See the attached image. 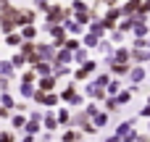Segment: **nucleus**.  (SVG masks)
I'll return each mask as SVG.
<instances>
[{
	"label": "nucleus",
	"mask_w": 150,
	"mask_h": 142,
	"mask_svg": "<svg viewBox=\"0 0 150 142\" xmlns=\"http://www.w3.org/2000/svg\"><path fill=\"white\" fill-rule=\"evenodd\" d=\"M134 58H137V61H148V58H150V50H145V53H134Z\"/></svg>",
	"instance_id": "f03ea898"
},
{
	"label": "nucleus",
	"mask_w": 150,
	"mask_h": 142,
	"mask_svg": "<svg viewBox=\"0 0 150 142\" xmlns=\"http://www.w3.org/2000/svg\"><path fill=\"white\" fill-rule=\"evenodd\" d=\"M105 121H108V116H105V113H100V116H98V119H95V124H98V126H103V124H105Z\"/></svg>",
	"instance_id": "20e7f679"
},
{
	"label": "nucleus",
	"mask_w": 150,
	"mask_h": 142,
	"mask_svg": "<svg viewBox=\"0 0 150 142\" xmlns=\"http://www.w3.org/2000/svg\"><path fill=\"white\" fill-rule=\"evenodd\" d=\"M129 97H132V95H129V92H121V95H119V100H116V103H129Z\"/></svg>",
	"instance_id": "7ed1b4c3"
},
{
	"label": "nucleus",
	"mask_w": 150,
	"mask_h": 142,
	"mask_svg": "<svg viewBox=\"0 0 150 142\" xmlns=\"http://www.w3.org/2000/svg\"><path fill=\"white\" fill-rule=\"evenodd\" d=\"M142 116H145V119H150V105H145V108H142Z\"/></svg>",
	"instance_id": "39448f33"
},
{
	"label": "nucleus",
	"mask_w": 150,
	"mask_h": 142,
	"mask_svg": "<svg viewBox=\"0 0 150 142\" xmlns=\"http://www.w3.org/2000/svg\"><path fill=\"white\" fill-rule=\"evenodd\" d=\"M129 76H132V82H142V79H145V71H142V69H132Z\"/></svg>",
	"instance_id": "f257e3e1"
},
{
	"label": "nucleus",
	"mask_w": 150,
	"mask_h": 142,
	"mask_svg": "<svg viewBox=\"0 0 150 142\" xmlns=\"http://www.w3.org/2000/svg\"><path fill=\"white\" fill-rule=\"evenodd\" d=\"M105 142H121V137L116 134V137H108V140H105Z\"/></svg>",
	"instance_id": "423d86ee"
}]
</instances>
